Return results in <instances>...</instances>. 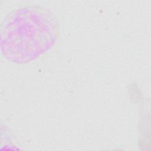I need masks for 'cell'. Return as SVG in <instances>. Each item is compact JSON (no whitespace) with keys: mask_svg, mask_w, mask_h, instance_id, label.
Returning <instances> with one entry per match:
<instances>
[{"mask_svg":"<svg viewBox=\"0 0 151 151\" xmlns=\"http://www.w3.org/2000/svg\"><path fill=\"white\" fill-rule=\"evenodd\" d=\"M16 13L2 25L1 48L9 60L29 61L48 49L58 33L57 24L51 15L41 11Z\"/></svg>","mask_w":151,"mask_h":151,"instance_id":"1","label":"cell"}]
</instances>
